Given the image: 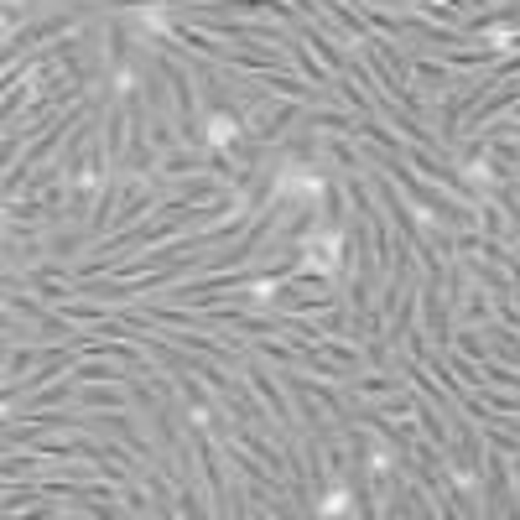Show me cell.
<instances>
[{"label":"cell","mask_w":520,"mask_h":520,"mask_svg":"<svg viewBox=\"0 0 520 520\" xmlns=\"http://www.w3.org/2000/svg\"><path fill=\"white\" fill-rule=\"evenodd\" d=\"M484 375H489V380H500V385H520V375H510V369H500V364H489Z\"/></svg>","instance_id":"6da1fadb"}]
</instances>
